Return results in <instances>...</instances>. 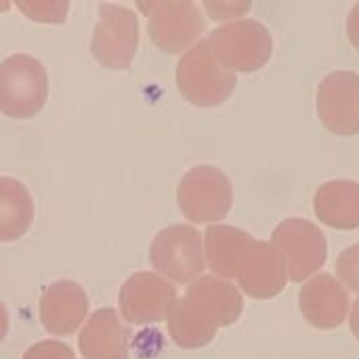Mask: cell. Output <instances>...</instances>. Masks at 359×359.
Returning a JSON list of instances; mask_svg holds the SVG:
<instances>
[{"label": "cell", "instance_id": "23", "mask_svg": "<svg viewBox=\"0 0 359 359\" xmlns=\"http://www.w3.org/2000/svg\"><path fill=\"white\" fill-rule=\"evenodd\" d=\"M347 34H349L351 44L359 50V2L351 8V13H349V19H347Z\"/></svg>", "mask_w": 359, "mask_h": 359}, {"label": "cell", "instance_id": "17", "mask_svg": "<svg viewBox=\"0 0 359 359\" xmlns=\"http://www.w3.org/2000/svg\"><path fill=\"white\" fill-rule=\"evenodd\" d=\"M252 236L238 227L229 225H212L204 233V252L210 269L219 276L231 280L236 278L238 265L246 248L252 244Z\"/></svg>", "mask_w": 359, "mask_h": 359}, {"label": "cell", "instance_id": "11", "mask_svg": "<svg viewBox=\"0 0 359 359\" xmlns=\"http://www.w3.org/2000/svg\"><path fill=\"white\" fill-rule=\"evenodd\" d=\"M359 76L355 72L328 74L318 88V114L322 124L339 135L353 137L359 133Z\"/></svg>", "mask_w": 359, "mask_h": 359}, {"label": "cell", "instance_id": "3", "mask_svg": "<svg viewBox=\"0 0 359 359\" xmlns=\"http://www.w3.org/2000/svg\"><path fill=\"white\" fill-rule=\"evenodd\" d=\"M48 97V76L44 65L25 53L0 61V111L15 120L36 116Z\"/></svg>", "mask_w": 359, "mask_h": 359}, {"label": "cell", "instance_id": "16", "mask_svg": "<svg viewBox=\"0 0 359 359\" xmlns=\"http://www.w3.org/2000/svg\"><path fill=\"white\" fill-rule=\"evenodd\" d=\"M318 219L334 229L359 227V183L349 179H337L324 183L313 198Z\"/></svg>", "mask_w": 359, "mask_h": 359}, {"label": "cell", "instance_id": "24", "mask_svg": "<svg viewBox=\"0 0 359 359\" xmlns=\"http://www.w3.org/2000/svg\"><path fill=\"white\" fill-rule=\"evenodd\" d=\"M349 326H351V332L353 337L359 341V299L353 303V311H351V320H349Z\"/></svg>", "mask_w": 359, "mask_h": 359}, {"label": "cell", "instance_id": "18", "mask_svg": "<svg viewBox=\"0 0 359 359\" xmlns=\"http://www.w3.org/2000/svg\"><path fill=\"white\" fill-rule=\"evenodd\" d=\"M34 221L29 189L13 177H0V242H15L27 233Z\"/></svg>", "mask_w": 359, "mask_h": 359}, {"label": "cell", "instance_id": "22", "mask_svg": "<svg viewBox=\"0 0 359 359\" xmlns=\"http://www.w3.org/2000/svg\"><path fill=\"white\" fill-rule=\"evenodd\" d=\"M204 6L212 15V19L223 21V19L240 17L242 13H246L250 8V2H206Z\"/></svg>", "mask_w": 359, "mask_h": 359}, {"label": "cell", "instance_id": "12", "mask_svg": "<svg viewBox=\"0 0 359 359\" xmlns=\"http://www.w3.org/2000/svg\"><path fill=\"white\" fill-rule=\"evenodd\" d=\"M236 280L248 297L273 299L286 288V261L271 242L252 240L240 259Z\"/></svg>", "mask_w": 359, "mask_h": 359}, {"label": "cell", "instance_id": "7", "mask_svg": "<svg viewBox=\"0 0 359 359\" xmlns=\"http://www.w3.org/2000/svg\"><path fill=\"white\" fill-rule=\"evenodd\" d=\"M139 46L137 15L118 4H101L95 25L90 53L109 69H128Z\"/></svg>", "mask_w": 359, "mask_h": 359}, {"label": "cell", "instance_id": "5", "mask_svg": "<svg viewBox=\"0 0 359 359\" xmlns=\"http://www.w3.org/2000/svg\"><path fill=\"white\" fill-rule=\"evenodd\" d=\"M177 200L181 212L191 223L221 221L231 210V181L215 166H196L183 175L177 189Z\"/></svg>", "mask_w": 359, "mask_h": 359}, {"label": "cell", "instance_id": "19", "mask_svg": "<svg viewBox=\"0 0 359 359\" xmlns=\"http://www.w3.org/2000/svg\"><path fill=\"white\" fill-rule=\"evenodd\" d=\"M17 8L23 11L32 21L61 23L69 11V2H17Z\"/></svg>", "mask_w": 359, "mask_h": 359}, {"label": "cell", "instance_id": "21", "mask_svg": "<svg viewBox=\"0 0 359 359\" xmlns=\"http://www.w3.org/2000/svg\"><path fill=\"white\" fill-rule=\"evenodd\" d=\"M23 359H76L74 351L61 341H42L32 345Z\"/></svg>", "mask_w": 359, "mask_h": 359}, {"label": "cell", "instance_id": "13", "mask_svg": "<svg viewBox=\"0 0 359 359\" xmlns=\"http://www.w3.org/2000/svg\"><path fill=\"white\" fill-rule=\"evenodd\" d=\"M88 316V297L78 282L59 280L44 288L40 297V322L48 334L67 337L76 332Z\"/></svg>", "mask_w": 359, "mask_h": 359}, {"label": "cell", "instance_id": "10", "mask_svg": "<svg viewBox=\"0 0 359 359\" xmlns=\"http://www.w3.org/2000/svg\"><path fill=\"white\" fill-rule=\"evenodd\" d=\"M177 299L175 286L156 273H133L120 288L122 320L135 326L156 324L166 320L170 305Z\"/></svg>", "mask_w": 359, "mask_h": 359}, {"label": "cell", "instance_id": "14", "mask_svg": "<svg viewBox=\"0 0 359 359\" xmlns=\"http://www.w3.org/2000/svg\"><path fill=\"white\" fill-rule=\"evenodd\" d=\"M299 305L303 318L311 326L320 330H332L347 320L351 301L349 292L337 278L330 273H320L301 288Z\"/></svg>", "mask_w": 359, "mask_h": 359}, {"label": "cell", "instance_id": "9", "mask_svg": "<svg viewBox=\"0 0 359 359\" xmlns=\"http://www.w3.org/2000/svg\"><path fill=\"white\" fill-rule=\"evenodd\" d=\"M149 17L151 42L170 55L189 50V46L204 32V17L198 4L185 2H151L139 4Z\"/></svg>", "mask_w": 359, "mask_h": 359}, {"label": "cell", "instance_id": "15", "mask_svg": "<svg viewBox=\"0 0 359 359\" xmlns=\"http://www.w3.org/2000/svg\"><path fill=\"white\" fill-rule=\"evenodd\" d=\"M128 337L116 309H99L84 324L78 347L86 359H128Z\"/></svg>", "mask_w": 359, "mask_h": 359}, {"label": "cell", "instance_id": "6", "mask_svg": "<svg viewBox=\"0 0 359 359\" xmlns=\"http://www.w3.org/2000/svg\"><path fill=\"white\" fill-rule=\"evenodd\" d=\"M149 261L158 273L177 282L194 284L204 271L202 233L189 225H170L162 229L149 248Z\"/></svg>", "mask_w": 359, "mask_h": 359}, {"label": "cell", "instance_id": "2", "mask_svg": "<svg viewBox=\"0 0 359 359\" xmlns=\"http://www.w3.org/2000/svg\"><path fill=\"white\" fill-rule=\"evenodd\" d=\"M236 84V74L219 63L208 40L194 44L177 65V86L196 107H217L225 103Z\"/></svg>", "mask_w": 359, "mask_h": 359}, {"label": "cell", "instance_id": "26", "mask_svg": "<svg viewBox=\"0 0 359 359\" xmlns=\"http://www.w3.org/2000/svg\"><path fill=\"white\" fill-rule=\"evenodd\" d=\"M358 107H359V95H358Z\"/></svg>", "mask_w": 359, "mask_h": 359}, {"label": "cell", "instance_id": "25", "mask_svg": "<svg viewBox=\"0 0 359 359\" xmlns=\"http://www.w3.org/2000/svg\"><path fill=\"white\" fill-rule=\"evenodd\" d=\"M6 332H8V313H6L4 305L0 303V343L4 341Z\"/></svg>", "mask_w": 359, "mask_h": 359}, {"label": "cell", "instance_id": "1", "mask_svg": "<svg viewBox=\"0 0 359 359\" xmlns=\"http://www.w3.org/2000/svg\"><path fill=\"white\" fill-rule=\"evenodd\" d=\"M244 309L240 290L219 278H198L183 299H175L166 313L170 339L181 349H200L212 343L219 328L240 320Z\"/></svg>", "mask_w": 359, "mask_h": 359}, {"label": "cell", "instance_id": "4", "mask_svg": "<svg viewBox=\"0 0 359 359\" xmlns=\"http://www.w3.org/2000/svg\"><path fill=\"white\" fill-rule=\"evenodd\" d=\"M206 40L219 63L231 69L233 74L236 72L250 74L261 69L269 61L273 50V40L269 29L255 19L227 23L215 29Z\"/></svg>", "mask_w": 359, "mask_h": 359}, {"label": "cell", "instance_id": "8", "mask_svg": "<svg viewBox=\"0 0 359 359\" xmlns=\"http://www.w3.org/2000/svg\"><path fill=\"white\" fill-rule=\"evenodd\" d=\"M271 244L282 252L292 282H305L318 273L328 257V242L320 227L307 219H286L271 233Z\"/></svg>", "mask_w": 359, "mask_h": 359}, {"label": "cell", "instance_id": "20", "mask_svg": "<svg viewBox=\"0 0 359 359\" xmlns=\"http://www.w3.org/2000/svg\"><path fill=\"white\" fill-rule=\"evenodd\" d=\"M337 273L343 286L359 294V244H353L345 248V252H341V257L337 259Z\"/></svg>", "mask_w": 359, "mask_h": 359}]
</instances>
